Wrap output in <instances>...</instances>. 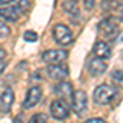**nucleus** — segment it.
<instances>
[{
	"label": "nucleus",
	"mask_w": 123,
	"mask_h": 123,
	"mask_svg": "<svg viewBox=\"0 0 123 123\" xmlns=\"http://www.w3.org/2000/svg\"><path fill=\"white\" fill-rule=\"evenodd\" d=\"M23 39H25V41H28V43H33V41H36V39H38V35H36L35 31L28 30V31H25V33H23Z\"/></svg>",
	"instance_id": "obj_17"
},
{
	"label": "nucleus",
	"mask_w": 123,
	"mask_h": 123,
	"mask_svg": "<svg viewBox=\"0 0 123 123\" xmlns=\"http://www.w3.org/2000/svg\"><path fill=\"white\" fill-rule=\"evenodd\" d=\"M13 100H15V94L12 89H5L2 95H0V105H2V110L3 112H8L10 107L13 105Z\"/></svg>",
	"instance_id": "obj_10"
},
{
	"label": "nucleus",
	"mask_w": 123,
	"mask_h": 123,
	"mask_svg": "<svg viewBox=\"0 0 123 123\" xmlns=\"http://www.w3.org/2000/svg\"><path fill=\"white\" fill-rule=\"evenodd\" d=\"M98 31L104 36H115L117 35V23L113 21V18H104L98 23Z\"/></svg>",
	"instance_id": "obj_7"
},
{
	"label": "nucleus",
	"mask_w": 123,
	"mask_h": 123,
	"mask_svg": "<svg viewBox=\"0 0 123 123\" xmlns=\"http://www.w3.org/2000/svg\"><path fill=\"white\" fill-rule=\"evenodd\" d=\"M51 115L54 118H57V120L67 118V115H69V105L66 104V100H62V98L53 100V104H51Z\"/></svg>",
	"instance_id": "obj_5"
},
{
	"label": "nucleus",
	"mask_w": 123,
	"mask_h": 123,
	"mask_svg": "<svg viewBox=\"0 0 123 123\" xmlns=\"http://www.w3.org/2000/svg\"><path fill=\"white\" fill-rule=\"evenodd\" d=\"M48 74H49V77H53V79H57V80H61V79L67 77L69 71H67V67H66V66L56 64V66L48 67Z\"/></svg>",
	"instance_id": "obj_11"
},
{
	"label": "nucleus",
	"mask_w": 123,
	"mask_h": 123,
	"mask_svg": "<svg viewBox=\"0 0 123 123\" xmlns=\"http://www.w3.org/2000/svg\"><path fill=\"white\" fill-rule=\"evenodd\" d=\"M3 57H5V51L0 48V61H3Z\"/></svg>",
	"instance_id": "obj_21"
},
{
	"label": "nucleus",
	"mask_w": 123,
	"mask_h": 123,
	"mask_svg": "<svg viewBox=\"0 0 123 123\" xmlns=\"http://www.w3.org/2000/svg\"><path fill=\"white\" fill-rule=\"evenodd\" d=\"M87 69H89V72H90L92 76H100V74H104L105 71H107V64H105L104 59L94 57V59H90V61H89Z\"/></svg>",
	"instance_id": "obj_9"
},
{
	"label": "nucleus",
	"mask_w": 123,
	"mask_h": 123,
	"mask_svg": "<svg viewBox=\"0 0 123 123\" xmlns=\"http://www.w3.org/2000/svg\"><path fill=\"white\" fill-rule=\"evenodd\" d=\"M10 30L7 28V25H3L2 21H0V38H5V36H8Z\"/></svg>",
	"instance_id": "obj_18"
},
{
	"label": "nucleus",
	"mask_w": 123,
	"mask_h": 123,
	"mask_svg": "<svg viewBox=\"0 0 123 123\" xmlns=\"http://www.w3.org/2000/svg\"><path fill=\"white\" fill-rule=\"evenodd\" d=\"M72 107H74V112L77 115H82L87 110V95L82 90H77L72 95Z\"/></svg>",
	"instance_id": "obj_6"
},
{
	"label": "nucleus",
	"mask_w": 123,
	"mask_h": 123,
	"mask_svg": "<svg viewBox=\"0 0 123 123\" xmlns=\"http://www.w3.org/2000/svg\"><path fill=\"white\" fill-rule=\"evenodd\" d=\"M3 69H5V62H3V61H0V74L3 72Z\"/></svg>",
	"instance_id": "obj_22"
},
{
	"label": "nucleus",
	"mask_w": 123,
	"mask_h": 123,
	"mask_svg": "<svg viewBox=\"0 0 123 123\" xmlns=\"http://www.w3.org/2000/svg\"><path fill=\"white\" fill-rule=\"evenodd\" d=\"M117 97V89L110 84H100L94 90V100L98 105H107L110 104Z\"/></svg>",
	"instance_id": "obj_2"
},
{
	"label": "nucleus",
	"mask_w": 123,
	"mask_h": 123,
	"mask_svg": "<svg viewBox=\"0 0 123 123\" xmlns=\"http://www.w3.org/2000/svg\"><path fill=\"white\" fill-rule=\"evenodd\" d=\"M54 92H56L57 95H61V97H71V95L74 94L72 85H71V82H67V80H61V82L56 85Z\"/></svg>",
	"instance_id": "obj_13"
},
{
	"label": "nucleus",
	"mask_w": 123,
	"mask_h": 123,
	"mask_svg": "<svg viewBox=\"0 0 123 123\" xmlns=\"http://www.w3.org/2000/svg\"><path fill=\"white\" fill-rule=\"evenodd\" d=\"M28 123H48V115L44 113H36L30 118Z\"/></svg>",
	"instance_id": "obj_16"
},
{
	"label": "nucleus",
	"mask_w": 123,
	"mask_h": 123,
	"mask_svg": "<svg viewBox=\"0 0 123 123\" xmlns=\"http://www.w3.org/2000/svg\"><path fill=\"white\" fill-rule=\"evenodd\" d=\"M85 7H89V8H92V7H94V2H92V0H89V2H85Z\"/></svg>",
	"instance_id": "obj_20"
},
{
	"label": "nucleus",
	"mask_w": 123,
	"mask_h": 123,
	"mask_svg": "<svg viewBox=\"0 0 123 123\" xmlns=\"http://www.w3.org/2000/svg\"><path fill=\"white\" fill-rule=\"evenodd\" d=\"M41 94H43V92H41L39 87H31L28 90V94H26V98H25V102H23V107H25V108L35 107V105L41 100Z\"/></svg>",
	"instance_id": "obj_8"
},
{
	"label": "nucleus",
	"mask_w": 123,
	"mask_h": 123,
	"mask_svg": "<svg viewBox=\"0 0 123 123\" xmlns=\"http://www.w3.org/2000/svg\"><path fill=\"white\" fill-rule=\"evenodd\" d=\"M66 59H67V53L62 51V49H49V51L43 53V61L48 62V64H51V66L61 64Z\"/></svg>",
	"instance_id": "obj_4"
},
{
	"label": "nucleus",
	"mask_w": 123,
	"mask_h": 123,
	"mask_svg": "<svg viewBox=\"0 0 123 123\" xmlns=\"http://www.w3.org/2000/svg\"><path fill=\"white\" fill-rule=\"evenodd\" d=\"M53 36H54V41L57 44H62V46L72 43V33L66 25H56L53 30Z\"/></svg>",
	"instance_id": "obj_3"
},
{
	"label": "nucleus",
	"mask_w": 123,
	"mask_h": 123,
	"mask_svg": "<svg viewBox=\"0 0 123 123\" xmlns=\"http://www.w3.org/2000/svg\"><path fill=\"white\" fill-rule=\"evenodd\" d=\"M110 46L105 43V41H97L94 44V54L95 57H98V59H104V57H108L110 56Z\"/></svg>",
	"instance_id": "obj_12"
},
{
	"label": "nucleus",
	"mask_w": 123,
	"mask_h": 123,
	"mask_svg": "<svg viewBox=\"0 0 123 123\" xmlns=\"http://www.w3.org/2000/svg\"><path fill=\"white\" fill-rule=\"evenodd\" d=\"M85 123H105V120H102V118H90V120H87Z\"/></svg>",
	"instance_id": "obj_19"
},
{
	"label": "nucleus",
	"mask_w": 123,
	"mask_h": 123,
	"mask_svg": "<svg viewBox=\"0 0 123 123\" xmlns=\"http://www.w3.org/2000/svg\"><path fill=\"white\" fill-rule=\"evenodd\" d=\"M112 80H113L115 84H118V85L123 87V71H120V69L113 71V72H112Z\"/></svg>",
	"instance_id": "obj_15"
},
{
	"label": "nucleus",
	"mask_w": 123,
	"mask_h": 123,
	"mask_svg": "<svg viewBox=\"0 0 123 123\" xmlns=\"http://www.w3.org/2000/svg\"><path fill=\"white\" fill-rule=\"evenodd\" d=\"M26 7H30V2H28V0H25V2L13 0L10 5L0 7V18L8 20V21H17V20L21 17L23 8H26Z\"/></svg>",
	"instance_id": "obj_1"
},
{
	"label": "nucleus",
	"mask_w": 123,
	"mask_h": 123,
	"mask_svg": "<svg viewBox=\"0 0 123 123\" xmlns=\"http://www.w3.org/2000/svg\"><path fill=\"white\" fill-rule=\"evenodd\" d=\"M64 8L71 13V18L79 20V8H77V3L76 2H64Z\"/></svg>",
	"instance_id": "obj_14"
}]
</instances>
